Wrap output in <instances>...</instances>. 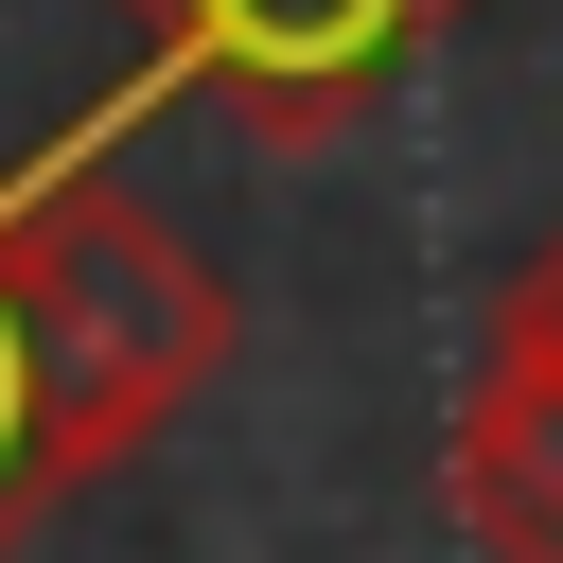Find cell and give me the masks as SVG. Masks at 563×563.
<instances>
[{"label":"cell","mask_w":563,"mask_h":563,"mask_svg":"<svg viewBox=\"0 0 563 563\" xmlns=\"http://www.w3.org/2000/svg\"><path fill=\"white\" fill-rule=\"evenodd\" d=\"M141 18V53L176 70V88H211L246 141H334V123H369L405 70H422V35L457 18V0H123Z\"/></svg>","instance_id":"obj_1"},{"label":"cell","mask_w":563,"mask_h":563,"mask_svg":"<svg viewBox=\"0 0 563 563\" xmlns=\"http://www.w3.org/2000/svg\"><path fill=\"white\" fill-rule=\"evenodd\" d=\"M457 528L493 563H563V229L475 317V369H457Z\"/></svg>","instance_id":"obj_2"},{"label":"cell","mask_w":563,"mask_h":563,"mask_svg":"<svg viewBox=\"0 0 563 563\" xmlns=\"http://www.w3.org/2000/svg\"><path fill=\"white\" fill-rule=\"evenodd\" d=\"M53 493H88V440H70V405H53V352H35V317H18V264H0V545H18Z\"/></svg>","instance_id":"obj_3"}]
</instances>
